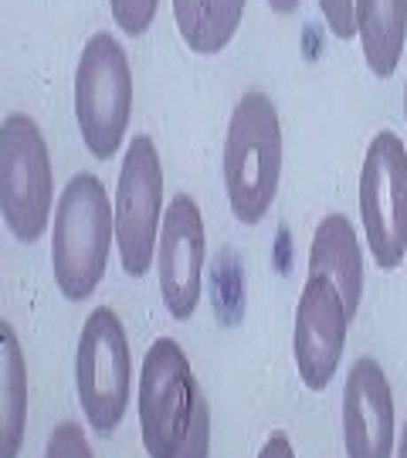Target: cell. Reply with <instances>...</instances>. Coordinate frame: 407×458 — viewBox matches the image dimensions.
Masks as SVG:
<instances>
[{"instance_id":"10","label":"cell","mask_w":407,"mask_h":458,"mask_svg":"<svg viewBox=\"0 0 407 458\" xmlns=\"http://www.w3.org/2000/svg\"><path fill=\"white\" fill-rule=\"evenodd\" d=\"M347 329L349 316L340 292L323 275H309L295 305V333H292V357L309 391H326L336 377L347 346Z\"/></svg>"},{"instance_id":"3","label":"cell","mask_w":407,"mask_h":458,"mask_svg":"<svg viewBox=\"0 0 407 458\" xmlns=\"http://www.w3.org/2000/svg\"><path fill=\"white\" fill-rule=\"evenodd\" d=\"M133 119V68L109 31L85 41L75 65V122L85 150L113 160Z\"/></svg>"},{"instance_id":"1","label":"cell","mask_w":407,"mask_h":458,"mask_svg":"<svg viewBox=\"0 0 407 458\" xmlns=\"http://www.w3.org/2000/svg\"><path fill=\"white\" fill-rule=\"evenodd\" d=\"M282 180V122L265 92H245L224 136V191L234 221L254 228L275 204Z\"/></svg>"},{"instance_id":"19","label":"cell","mask_w":407,"mask_h":458,"mask_svg":"<svg viewBox=\"0 0 407 458\" xmlns=\"http://www.w3.org/2000/svg\"><path fill=\"white\" fill-rule=\"evenodd\" d=\"M319 14L326 20L333 35L340 41H349L356 35V20H353V0H319Z\"/></svg>"},{"instance_id":"16","label":"cell","mask_w":407,"mask_h":458,"mask_svg":"<svg viewBox=\"0 0 407 458\" xmlns=\"http://www.w3.org/2000/svg\"><path fill=\"white\" fill-rule=\"evenodd\" d=\"M109 11H113V20L122 35L143 38L153 24L156 11H160V0H109Z\"/></svg>"},{"instance_id":"15","label":"cell","mask_w":407,"mask_h":458,"mask_svg":"<svg viewBox=\"0 0 407 458\" xmlns=\"http://www.w3.org/2000/svg\"><path fill=\"white\" fill-rule=\"evenodd\" d=\"M248 0H174L180 41L194 55H221L234 41Z\"/></svg>"},{"instance_id":"4","label":"cell","mask_w":407,"mask_h":458,"mask_svg":"<svg viewBox=\"0 0 407 458\" xmlns=\"http://www.w3.org/2000/svg\"><path fill=\"white\" fill-rule=\"evenodd\" d=\"M55 208V170L41 126L27 113L0 122V217L20 245L48 231Z\"/></svg>"},{"instance_id":"11","label":"cell","mask_w":407,"mask_h":458,"mask_svg":"<svg viewBox=\"0 0 407 458\" xmlns=\"http://www.w3.org/2000/svg\"><path fill=\"white\" fill-rule=\"evenodd\" d=\"M343 445L347 458L394 455V391L370 357L353 363L343 383Z\"/></svg>"},{"instance_id":"20","label":"cell","mask_w":407,"mask_h":458,"mask_svg":"<svg viewBox=\"0 0 407 458\" xmlns=\"http://www.w3.org/2000/svg\"><path fill=\"white\" fill-rule=\"evenodd\" d=\"M258 458H295V448H292V441L286 431H271L265 445H262V452Z\"/></svg>"},{"instance_id":"18","label":"cell","mask_w":407,"mask_h":458,"mask_svg":"<svg viewBox=\"0 0 407 458\" xmlns=\"http://www.w3.org/2000/svg\"><path fill=\"white\" fill-rule=\"evenodd\" d=\"M211 455V407H207V398H200L194 411V421H191V431L180 445V452L174 458H207Z\"/></svg>"},{"instance_id":"6","label":"cell","mask_w":407,"mask_h":458,"mask_svg":"<svg viewBox=\"0 0 407 458\" xmlns=\"http://www.w3.org/2000/svg\"><path fill=\"white\" fill-rule=\"evenodd\" d=\"M200 383L187 353L176 340L160 336L150 344L139 367V435L150 458H174L191 431V421L200 404Z\"/></svg>"},{"instance_id":"9","label":"cell","mask_w":407,"mask_h":458,"mask_svg":"<svg viewBox=\"0 0 407 458\" xmlns=\"http://www.w3.org/2000/svg\"><path fill=\"white\" fill-rule=\"evenodd\" d=\"M204 245V217L197 201L191 193H174L160 217L153 251L160 296L174 320H191L200 305Z\"/></svg>"},{"instance_id":"13","label":"cell","mask_w":407,"mask_h":458,"mask_svg":"<svg viewBox=\"0 0 407 458\" xmlns=\"http://www.w3.org/2000/svg\"><path fill=\"white\" fill-rule=\"evenodd\" d=\"M356 38L377 78H390L401 65L407 41V0H353Z\"/></svg>"},{"instance_id":"12","label":"cell","mask_w":407,"mask_h":458,"mask_svg":"<svg viewBox=\"0 0 407 458\" xmlns=\"http://www.w3.org/2000/svg\"><path fill=\"white\" fill-rule=\"evenodd\" d=\"M309 275H323L326 282H333L347 305V316H356L364 299V251L347 214H326L316 225L309 245Z\"/></svg>"},{"instance_id":"22","label":"cell","mask_w":407,"mask_h":458,"mask_svg":"<svg viewBox=\"0 0 407 458\" xmlns=\"http://www.w3.org/2000/svg\"><path fill=\"white\" fill-rule=\"evenodd\" d=\"M397 458H407V424H404V431H401V448H397Z\"/></svg>"},{"instance_id":"2","label":"cell","mask_w":407,"mask_h":458,"mask_svg":"<svg viewBox=\"0 0 407 458\" xmlns=\"http://www.w3.org/2000/svg\"><path fill=\"white\" fill-rule=\"evenodd\" d=\"M113 249L109 191L96 173H75L55 204L51 272L68 303H82L98 288Z\"/></svg>"},{"instance_id":"7","label":"cell","mask_w":407,"mask_h":458,"mask_svg":"<svg viewBox=\"0 0 407 458\" xmlns=\"http://www.w3.org/2000/svg\"><path fill=\"white\" fill-rule=\"evenodd\" d=\"M163 217V163L156 143L136 133L119 167L116 204H113V245L129 279H143L153 265L156 234Z\"/></svg>"},{"instance_id":"23","label":"cell","mask_w":407,"mask_h":458,"mask_svg":"<svg viewBox=\"0 0 407 458\" xmlns=\"http://www.w3.org/2000/svg\"><path fill=\"white\" fill-rule=\"evenodd\" d=\"M404 119H407V85H404Z\"/></svg>"},{"instance_id":"5","label":"cell","mask_w":407,"mask_h":458,"mask_svg":"<svg viewBox=\"0 0 407 458\" xmlns=\"http://www.w3.org/2000/svg\"><path fill=\"white\" fill-rule=\"evenodd\" d=\"M75 394L96 435H113L133 398V357L116 309L96 305L75 350Z\"/></svg>"},{"instance_id":"8","label":"cell","mask_w":407,"mask_h":458,"mask_svg":"<svg viewBox=\"0 0 407 458\" xmlns=\"http://www.w3.org/2000/svg\"><path fill=\"white\" fill-rule=\"evenodd\" d=\"M360 217L373 262L394 272L407 255V146L390 130L370 139L360 170Z\"/></svg>"},{"instance_id":"14","label":"cell","mask_w":407,"mask_h":458,"mask_svg":"<svg viewBox=\"0 0 407 458\" xmlns=\"http://www.w3.org/2000/svg\"><path fill=\"white\" fill-rule=\"evenodd\" d=\"M27 428V360L14 326L0 320V458H18Z\"/></svg>"},{"instance_id":"17","label":"cell","mask_w":407,"mask_h":458,"mask_svg":"<svg viewBox=\"0 0 407 458\" xmlns=\"http://www.w3.org/2000/svg\"><path fill=\"white\" fill-rule=\"evenodd\" d=\"M44 458H96V455H92V445L85 438L82 424L78 421H61L59 428L48 435Z\"/></svg>"},{"instance_id":"21","label":"cell","mask_w":407,"mask_h":458,"mask_svg":"<svg viewBox=\"0 0 407 458\" xmlns=\"http://www.w3.org/2000/svg\"><path fill=\"white\" fill-rule=\"evenodd\" d=\"M265 4H269L271 14H278V18H289V14H295V11H299V4H302V0H265Z\"/></svg>"}]
</instances>
